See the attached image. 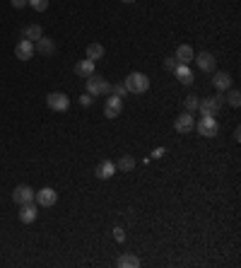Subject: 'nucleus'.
I'll return each instance as SVG.
<instances>
[{
  "label": "nucleus",
  "mask_w": 241,
  "mask_h": 268,
  "mask_svg": "<svg viewBox=\"0 0 241 268\" xmlns=\"http://www.w3.org/2000/svg\"><path fill=\"white\" fill-rule=\"evenodd\" d=\"M123 85H126V90H128V94H145L149 90V77L145 73H130L126 80H123Z\"/></svg>",
  "instance_id": "nucleus-1"
},
{
  "label": "nucleus",
  "mask_w": 241,
  "mask_h": 268,
  "mask_svg": "<svg viewBox=\"0 0 241 268\" xmlns=\"http://www.w3.org/2000/svg\"><path fill=\"white\" fill-rule=\"evenodd\" d=\"M224 106V97L222 92L217 94V97H207L203 102H198V111H200V116H217Z\"/></svg>",
  "instance_id": "nucleus-2"
},
{
  "label": "nucleus",
  "mask_w": 241,
  "mask_h": 268,
  "mask_svg": "<svg viewBox=\"0 0 241 268\" xmlns=\"http://www.w3.org/2000/svg\"><path fill=\"white\" fill-rule=\"evenodd\" d=\"M87 92L92 94V97H102V94L111 92V85L106 83V77H102L99 73H92L87 77Z\"/></svg>",
  "instance_id": "nucleus-3"
},
{
  "label": "nucleus",
  "mask_w": 241,
  "mask_h": 268,
  "mask_svg": "<svg viewBox=\"0 0 241 268\" xmlns=\"http://www.w3.org/2000/svg\"><path fill=\"white\" fill-rule=\"evenodd\" d=\"M195 130L198 136H205V138H215L220 133V123L215 116H200V121L195 123Z\"/></svg>",
  "instance_id": "nucleus-4"
},
{
  "label": "nucleus",
  "mask_w": 241,
  "mask_h": 268,
  "mask_svg": "<svg viewBox=\"0 0 241 268\" xmlns=\"http://www.w3.org/2000/svg\"><path fill=\"white\" fill-rule=\"evenodd\" d=\"M46 104H48V109H53V111H68L70 109V97L63 92H51V94H46Z\"/></svg>",
  "instance_id": "nucleus-5"
},
{
  "label": "nucleus",
  "mask_w": 241,
  "mask_h": 268,
  "mask_svg": "<svg viewBox=\"0 0 241 268\" xmlns=\"http://www.w3.org/2000/svg\"><path fill=\"white\" fill-rule=\"evenodd\" d=\"M174 128H176V133H181V136H188V133L195 128L193 114H191V111H184L181 116H176V121H174Z\"/></svg>",
  "instance_id": "nucleus-6"
},
{
  "label": "nucleus",
  "mask_w": 241,
  "mask_h": 268,
  "mask_svg": "<svg viewBox=\"0 0 241 268\" xmlns=\"http://www.w3.org/2000/svg\"><path fill=\"white\" fill-rule=\"evenodd\" d=\"M34 201H37L41 208H53L58 201V194L51 189V186H46V189H41V191H37L34 194Z\"/></svg>",
  "instance_id": "nucleus-7"
},
{
  "label": "nucleus",
  "mask_w": 241,
  "mask_h": 268,
  "mask_svg": "<svg viewBox=\"0 0 241 268\" xmlns=\"http://www.w3.org/2000/svg\"><path fill=\"white\" fill-rule=\"evenodd\" d=\"M12 201L17 205H24V203H32L34 201V189L27 184H19L15 186V191H12Z\"/></svg>",
  "instance_id": "nucleus-8"
},
{
  "label": "nucleus",
  "mask_w": 241,
  "mask_h": 268,
  "mask_svg": "<svg viewBox=\"0 0 241 268\" xmlns=\"http://www.w3.org/2000/svg\"><path fill=\"white\" fill-rule=\"evenodd\" d=\"M193 61L198 63V68H200L203 73H215V65H217V61H215V56L210 53V51H203V53H198Z\"/></svg>",
  "instance_id": "nucleus-9"
},
{
  "label": "nucleus",
  "mask_w": 241,
  "mask_h": 268,
  "mask_svg": "<svg viewBox=\"0 0 241 268\" xmlns=\"http://www.w3.org/2000/svg\"><path fill=\"white\" fill-rule=\"evenodd\" d=\"M120 111H123V99L111 94V97L106 99V104H104V116H106V119H116Z\"/></svg>",
  "instance_id": "nucleus-10"
},
{
  "label": "nucleus",
  "mask_w": 241,
  "mask_h": 268,
  "mask_svg": "<svg viewBox=\"0 0 241 268\" xmlns=\"http://www.w3.org/2000/svg\"><path fill=\"white\" fill-rule=\"evenodd\" d=\"M116 174V165H113L111 159H102L99 165L94 167V176L97 179H111Z\"/></svg>",
  "instance_id": "nucleus-11"
},
{
  "label": "nucleus",
  "mask_w": 241,
  "mask_h": 268,
  "mask_svg": "<svg viewBox=\"0 0 241 268\" xmlns=\"http://www.w3.org/2000/svg\"><path fill=\"white\" fill-rule=\"evenodd\" d=\"M34 53L39 56H53L56 53V44H53V39H46V37H41L34 41Z\"/></svg>",
  "instance_id": "nucleus-12"
},
{
  "label": "nucleus",
  "mask_w": 241,
  "mask_h": 268,
  "mask_svg": "<svg viewBox=\"0 0 241 268\" xmlns=\"http://www.w3.org/2000/svg\"><path fill=\"white\" fill-rule=\"evenodd\" d=\"M15 56H17L19 61H29V58H34V41L22 39L17 46H15Z\"/></svg>",
  "instance_id": "nucleus-13"
},
{
  "label": "nucleus",
  "mask_w": 241,
  "mask_h": 268,
  "mask_svg": "<svg viewBox=\"0 0 241 268\" xmlns=\"http://www.w3.org/2000/svg\"><path fill=\"white\" fill-rule=\"evenodd\" d=\"M213 87L217 92H227L232 87V75L229 73H215L213 75Z\"/></svg>",
  "instance_id": "nucleus-14"
},
{
  "label": "nucleus",
  "mask_w": 241,
  "mask_h": 268,
  "mask_svg": "<svg viewBox=\"0 0 241 268\" xmlns=\"http://www.w3.org/2000/svg\"><path fill=\"white\" fill-rule=\"evenodd\" d=\"M37 215H39V210H37V205H34V201H32V203L19 205V220L24 222V225L34 222V220H37Z\"/></svg>",
  "instance_id": "nucleus-15"
},
{
  "label": "nucleus",
  "mask_w": 241,
  "mask_h": 268,
  "mask_svg": "<svg viewBox=\"0 0 241 268\" xmlns=\"http://www.w3.org/2000/svg\"><path fill=\"white\" fill-rule=\"evenodd\" d=\"M174 58H176L178 63L188 65V63H191V61L195 58V51H193L191 46H188V44H181V46L176 48V53H174Z\"/></svg>",
  "instance_id": "nucleus-16"
},
{
  "label": "nucleus",
  "mask_w": 241,
  "mask_h": 268,
  "mask_svg": "<svg viewBox=\"0 0 241 268\" xmlns=\"http://www.w3.org/2000/svg\"><path fill=\"white\" fill-rule=\"evenodd\" d=\"M176 77H178V83L181 85H193V80H195V75H193V70L188 68V65H184V63H178L176 65Z\"/></svg>",
  "instance_id": "nucleus-17"
},
{
  "label": "nucleus",
  "mask_w": 241,
  "mask_h": 268,
  "mask_svg": "<svg viewBox=\"0 0 241 268\" xmlns=\"http://www.w3.org/2000/svg\"><path fill=\"white\" fill-rule=\"evenodd\" d=\"M75 73L80 75V77H89L92 73H97V70H94V61L84 58V61H80V63H75Z\"/></svg>",
  "instance_id": "nucleus-18"
},
{
  "label": "nucleus",
  "mask_w": 241,
  "mask_h": 268,
  "mask_svg": "<svg viewBox=\"0 0 241 268\" xmlns=\"http://www.w3.org/2000/svg\"><path fill=\"white\" fill-rule=\"evenodd\" d=\"M116 266H118V268H138L140 259H138V256H133V254H123V256H118Z\"/></svg>",
  "instance_id": "nucleus-19"
},
{
  "label": "nucleus",
  "mask_w": 241,
  "mask_h": 268,
  "mask_svg": "<svg viewBox=\"0 0 241 268\" xmlns=\"http://www.w3.org/2000/svg\"><path fill=\"white\" fill-rule=\"evenodd\" d=\"M87 58L94 61V63H97L99 58H104V46L102 44H89V46H87Z\"/></svg>",
  "instance_id": "nucleus-20"
},
{
  "label": "nucleus",
  "mask_w": 241,
  "mask_h": 268,
  "mask_svg": "<svg viewBox=\"0 0 241 268\" xmlns=\"http://www.w3.org/2000/svg\"><path fill=\"white\" fill-rule=\"evenodd\" d=\"M44 37V29L39 27V24H29L27 29H24V39H29V41H37V39Z\"/></svg>",
  "instance_id": "nucleus-21"
},
{
  "label": "nucleus",
  "mask_w": 241,
  "mask_h": 268,
  "mask_svg": "<svg viewBox=\"0 0 241 268\" xmlns=\"http://www.w3.org/2000/svg\"><path fill=\"white\" fill-rule=\"evenodd\" d=\"M133 167H135V159L130 157V155H126V157H120L116 162V169H120V172H133Z\"/></svg>",
  "instance_id": "nucleus-22"
},
{
  "label": "nucleus",
  "mask_w": 241,
  "mask_h": 268,
  "mask_svg": "<svg viewBox=\"0 0 241 268\" xmlns=\"http://www.w3.org/2000/svg\"><path fill=\"white\" fill-rule=\"evenodd\" d=\"M224 102L229 104V106H239V104H241V92H239V90H234V87H229V90H227V99H224Z\"/></svg>",
  "instance_id": "nucleus-23"
},
{
  "label": "nucleus",
  "mask_w": 241,
  "mask_h": 268,
  "mask_svg": "<svg viewBox=\"0 0 241 268\" xmlns=\"http://www.w3.org/2000/svg\"><path fill=\"white\" fill-rule=\"evenodd\" d=\"M198 102H200V99H198L195 94H188V97H186V99H184V106H186V111H191V114H193V111L198 109Z\"/></svg>",
  "instance_id": "nucleus-24"
},
{
  "label": "nucleus",
  "mask_w": 241,
  "mask_h": 268,
  "mask_svg": "<svg viewBox=\"0 0 241 268\" xmlns=\"http://www.w3.org/2000/svg\"><path fill=\"white\" fill-rule=\"evenodd\" d=\"M109 94L123 99V97H128V90H126V85H123V83H116V85H111V92H109Z\"/></svg>",
  "instance_id": "nucleus-25"
},
{
  "label": "nucleus",
  "mask_w": 241,
  "mask_h": 268,
  "mask_svg": "<svg viewBox=\"0 0 241 268\" xmlns=\"http://www.w3.org/2000/svg\"><path fill=\"white\" fill-rule=\"evenodd\" d=\"M29 8H34L37 12H44V10H48V0H27Z\"/></svg>",
  "instance_id": "nucleus-26"
},
{
  "label": "nucleus",
  "mask_w": 241,
  "mask_h": 268,
  "mask_svg": "<svg viewBox=\"0 0 241 268\" xmlns=\"http://www.w3.org/2000/svg\"><path fill=\"white\" fill-rule=\"evenodd\" d=\"M113 239H116V242H126V232H123V227H113Z\"/></svg>",
  "instance_id": "nucleus-27"
},
{
  "label": "nucleus",
  "mask_w": 241,
  "mask_h": 268,
  "mask_svg": "<svg viewBox=\"0 0 241 268\" xmlns=\"http://www.w3.org/2000/svg\"><path fill=\"white\" fill-rule=\"evenodd\" d=\"M176 65H178V61H176V58H174V56H171V58H167V61H164V68H167V70H176Z\"/></svg>",
  "instance_id": "nucleus-28"
},
{
  "label": "nucleus",
  "mask_w": 241,
  "mask_h": 268,
  "mask_svg": "<svg viewBox=\"0 0 241 268\" xmlns=\"http://www.w3.org/2000/svg\"><path fill=\"white\" fill-rule=\"evenodd\" d=\"M92 99H94L92 94H89V92H84L82 97H80V104H82V106H89V104H92Z\"/></svg>",
  "instance_id": "nucleus-29"
},
{
  "label": "nucleus",
  "mask_w": 241,
  "mask_h": 268,
  "mask_svg": "<svg viewBox=\"0 0 241 268\" xmlns=\"http://www.w3.org/2000/svg\"><path fill=\"white\" fill-rule=\"evenodd\" d=\"M10 3H12V8H27V0H10Z\"/></svg>",
  "instance_id": "nucleus-30"
},
{
  "label": "nucleus",
  "mask_w": 241,
  "mask_h": 268,
  "mask_svg": "<svg viewBox=\"0 0 241 268\" xmlns=\"http://www.w3.org/2000/svg\"><path fill=\"white\" fill-rule=\"evenodd\" d=\"M234 140H241V128H234Z\"/></svg>",
  "instance_id": "nucleus-31"
},
{
  "label": "nucleus",
  "mask_w": 241,
  "mask_h": 268,
  "mask_svg": "<svg viewBox=\"0 0 241 268\" xmlns=\"http://www.w3.org/2000/svg\"><path fill=\"white\" fill-rule=\"evenodd\" d=\"M120 3H128V5H133V3H135V0H120Z\"/></svg>",
  "instance_id": "nucleus-32"
}]
</instances>
